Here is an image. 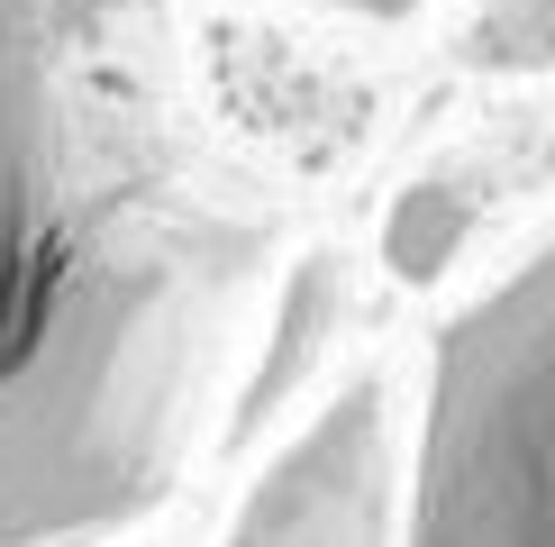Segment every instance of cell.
<instances>
[{"mask_svg": "<svg viewBox=\"0 0 555 547\" xmlns=\"http://www.w3.org/2000/svg\"><path fill=\"white\" fill-rule=\"evenodd\" d=\"M228 265L192 211L101 182L46 18L0 0V547H91L165 501Z\"/></svg>", "mask_w": 555, "mask_h": 547, "instance_id": "obj_1", "label": "cell"}, {"mask_svg": "<svg viewBox=\"0 0 555 547\" xmlns=\"http://www.w3.org/2000/svg\"><path fill=\"white\" fill-rule=\"evenodd\" d=\"M401 547H555V228L437 329Z\"/></svg>", "mask_w": 555, "mask_h": 547, "instance_id": "obj_2", "label": "cell"}, {"mask_svg": "<svg viewBox=\"0 0 555 547\" xmlns=\"http://www.w3.org/2000/svg\"><path fill=\"white\" fill-rule=\"evenodd\" d=\"M219 547H401V410L391 374H346L256 466Z\"/></svg>", "mask_w": 555, "mask_h": 547, "instance_id": "obj_3", "label": "cell"}, {"mask_svg": "<svg viewBox=\"0 0 555 547\" xmlns=\"http://www.w3.org/2000/svg\"><path fill=\"white\" fill-rule=\"evenodd\" d=\"M337 329H346V256H337V246H319V256L292 265L283 302H273V338H264L256 374L237 383V402H228V456H246V447H256L264 429L292 410V393L328 365Z\"/></svg>", "mask_w": 555, "mask_h": 547, "instance_id": "obj_4", "label": "cell"}, {"mask_svg": "<svg viewBox=\"0 0 555 547\" xmlns=\"http://www.w3.org/2000/svg\"><path fill=\"white\" fill-rule=\"evenodd\" d=\"M300 10H356V18H401L410 0H300Z\"/></svg>", "mask_w": 555, "mask_h": 547, "instance_id": "obj_5", "label": "cell"}]
</instances>
